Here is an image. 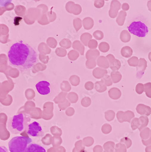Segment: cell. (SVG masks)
<instances>
[{
    "mask_svg": "<svg viewBox=\"0 0 151 152\" xmlns=\"http://www.w3.org/2000/svg\"><path fill=\"white\" fill-rule=\"evenodd\" d=\"M8 56L11 64L23 69L31 68L38 61V54L35 50L22 42L11 46Z\"/></svg>",
    "mask_w": 151,
    "mask_h": 152,
    "instance_id": "1",
    "label": "cell"
},
{
    "mask_svg": "<svg viewBox=\"0 0 151 152\" xmlns=\"http://www.w3.org/2000/svg\"><path fill=\"white\" fill-rule=\"evenodd\" d=\"M30 121L31 118L29 115L26 113L18 114L8 119L7 129L13 134H20L27 131Z\"/></svg>",
    "mask_w": 151,
    "mask_h": 152,
    "instance_id": "2",
    "label": "cell"
},
{
    "mask_svg": "<svg viewBox=\"0 0 151 152\" xmlns=\"http://www.w3.org/2000/svg\"><path fill=\"white\" fill-rule=\"evenodd\" d=\"M32 142V139L29 137H15L8 142L9 151L10 152H24Z\"/></svg>",
    "mask_w": 151,
    "mask_h": 152,
    "instance_id": "3",
    "label": "cell"
},
{
    "mask_svg": "<svg viewBox=\"0 0 151 152\" xmlns=\"http://www.w3.org/2000/svg\"><path fill=\"white\" fill-rule=\"evenodd\" d=\"M130 33L139 38H144L148 34V28L146 24L141 21H134L128 27Z\"/></svg>",
    "mask_w": 151,
    "mask_h": 152,
    "instance_id": "4",
    "label": "cell"
},
{
    "mask_svg": "<svg viewBox=\"0 0 151 152\" xmlns=\"http://www.w3.org/2000/svg\"><path fill=\"white\" fill-rule=\"evenodd\" d=\"M27 133L29 135L33 137H42L43 135V132L41 126L36 121H34L29 125Z\"/></svg>",
    "mask_w": 151,
    "mask_h": 152,
    "instance_id": "5",
    "label": "cell"
},
{
    "mask_svg": "<svg viewBox=\"0 0 151 152\" xmlns=\"http://www.w3.org/2000/svg\"><path fill=\"white\" fill-rule=\"evenodd\" d=\"M50 84L46 81H41L36 85L38 91L42 95H46L50 93Z\"/></svg>",
    "mask_w": 151,
    "mask_h": 152,
    "instance_id": "6",
    "label": "cell"
},
{
    "mask_svg": "<svg viewBox=\"0 0 151 152\" xmlns=\"http://www.w3.org/2000/svg\"><path fill=\"white\" fill-rule=\"evenodd\" d=\"M24 152H46V151L41 145L35 143H32L28 146Z\"/></svg>",
    "mask_w": 151,
    "mask_h": 152,
    "instance_id": "7",
    "label": "cell"
},
{
    "mask_svg": "<svg viewBox=\"0 0 151 152\" xmlns=\"http://www.w3.org/2000/svg\"><path fill=\"white\" fill-rule=\"evenodd\" d=\"M22 18L19 17H17L15 18L14 19V24L15 26L19 25V22L21 21Z\"/></svg>",
    "mask_w": 151,
    "mask_h": 152,
    "instance_id": "8",
    "label": "cell"
},
{
    "mask_svg": "<svg viewBox=\"0 0 151 152\" xmlns=\"http://www.w3.org/2000/svg\"><path fill=\"white\" fill-rule=\"evenodd\" d=\"M0 152H8V150L5 146L0 147Z\"/></svg>",
    "mask_w": 151,
    "mask_h": 152,
    "instance_id": "9",
    "label": "cell"
}]
</instances>
